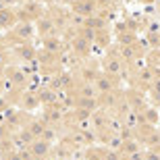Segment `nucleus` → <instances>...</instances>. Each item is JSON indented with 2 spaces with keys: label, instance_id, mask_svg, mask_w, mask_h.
<instances>
[{
  "label": "nucleus",
  "instance_id": "9d476101",
  "mask_svg": "<svg viewBox=\"0 0 160 160\" xmlns=\"http://www.w3.org/2000/svg\"><path fill=\"white\" fill-rule=\"evenodd\" d=\"M148 160H160V156H158V154H150Z\"/></svg>",
  "mask_w": 160,
  "mask_h": 160
},
{
  "label": "nucleus",
  "instance_id": "6e6552de",
  "mask_svg": "<svg viewBox=\"0 0 160 160\" xmlns=\"http://www.w3.org/2000/svg\"><path fill=\"white\" fill-rule=\"evenodd\" d=\"M58 44H60L58 40H48V42H46V48L50 50V52H58V50H60Z\"/></svg>",
  "mask_w": 160,
  "mask_h": 160
},
{
  "label": "nucleus",
  "instance_id": "1a4fd4ad",
  "mask_svg": "<svg viewBox=\"0 0 160 160\" xmlns=\"http://www.w3.org/2000/svg\"><path fill=\"white\" fill-rule=\"evenodd\" d=\"M131 160H143V156L142 154H133V156H131Z\"/></svg>",
  "mask_w": 160,
  "mask_h": 160
},
{
  "label": "nucleus",
  "instance_id": "423d86ee",
  "mask_svg": "<svg viewBox=\"0 0 160 160\" xmlns=\"http://www.w3.org/2000/svg\"><path fill=\"white\" fill-rule=\"evenodd\" d=\"M38 102H40V98H38V96H33V94H25V100L21 102V104H23V108H27V110H31V108L36 106Z\"/></svg>",
  "mask_w": 160,
  "mask_h": 160
},
{
  "label": "nucleus",
  "instance_id": "20e7f679",
  "mask_svg": "<svg viewBox=\"0 0 160 160\" xmlns=\"http://www.w3.org/2000/svg\"><path fill=\"white\" fill-rule=\"evenodd\" d=\"M17 36L21 38V40H25V38H29L31 33H33V27H31L29 23H23V25H17Z\"/></svg>",
  "mask_w": 160,
  "mask_h": 160
},
{
  "label": "nucleus",
  "instance_id": "39448f33",
  "mask_svg": "<svg viewBox=\"0 0 160 160\" xmlns=\"http://www.w3.org/2000/svg\"><path fill=\"white\" fill-rule=\"evenodd\" d=\"M38 27H40V33H42V36H46V33H50V31H52L54 21H52V19H40Z\"/></svg>",
  "mask_w": 160,
  "mask_h": 160
},
{
  "label": "nucleus",
  "instance_id": "f257e3e1",
  "mask_svg": "<svg viewBox=\"0 0 160 160\" xmlns=\"http://www.w3.org/2000/svg\"><path fill=\"white\" fill-rule=\"evenodd\" d=\"M48 150H50V143L44 142V139H33L29 143V154H33V156H44Z\"/></svg>",
  "mask_w": 160,
  "mask_h": 160
},
{
  "label": "nucleus",
  "instance_id": "f03ea898",
  "mask_svg": "<svg viewBox=\"0 0 160 160\" xmlns=\"http://www.w3.org/2000/svg\"><path fill=\"white\" fill-rule=\"evenodd\" d=\"M94 8H96L94 0H81V2L75 4V11L81 12V15H94Z\"/></svg>",
  "mask_w": 160,
  "mask_h": 160
},
{
  "label": "nucleus",
  "instance_id": "7ed1b4c3",
  "mask_svg": "<svg viewBox=\"0 0 160 160\" xmlns=\"http://www.w3.org/2000/svg\"><path fill=\"white\" fill-rule=\"evenodd\" d=\"M96 89H100V92H110V89H112V83H110L108 77L100 75V77L96 79Z\"/></svg>",
  "mask_w": 160,
  "mask_h": 160
},
{
  "label": "nucleus",
  "instance_id": "0eeeda50",
  "mask_svg": "<svg viewBox=\"0 0 160 160\" xmlns=\"http://www.w3.org/2000/svg\"><path fill=\"white\" fill-rule=\"evenodd\" d=\"M121 67H123V62L119 58H108L106 60V69L110 73H121Z\"/></svg>",
  "mask_w": 160,
  "mask_h": 160
}]
</instances>
